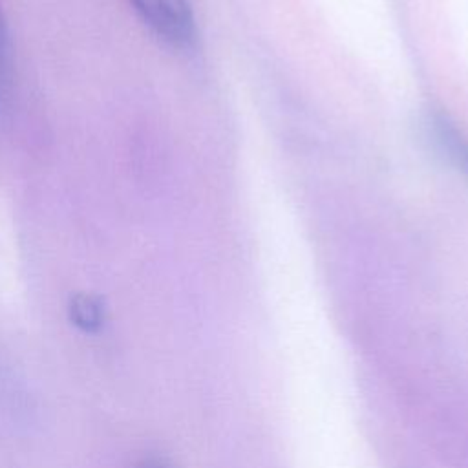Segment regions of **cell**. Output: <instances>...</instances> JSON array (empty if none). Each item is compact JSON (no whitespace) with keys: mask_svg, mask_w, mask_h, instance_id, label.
Masks as SVG:
<instances>
[{"mask_svg":"<svg viewBox=\"0 0 468 468\" xmlns=\"http://www.w3.org/2000/svg\"><path fill=\"white\" fill-rule=\"evenodd\" d=\"M141 18L166 42L186 46L194 40L196 27L186 0H132Z\"/></svg>","mask_w":468,"mask_h":468,"instance_id":"6da1fadb","label":"cell"},{"mask_svg":"<svg viewBox=\"0 0 468 468\" xmlns=\"http://www.w3.org/2000/svg\"><path fill=\"white\" fill-rule=\"evenodd\" d=\"M137 468H170L165 461H159V459H148V461H143Z\"/></svg>","mask_w":468,"mask_h":468,"instance_id":"277c9868","label":"cell"},{"mask_svg":"<svg viewBox=\"0 0 468 468\" xmlns=\"http://www.w3.org/2000/svg\"><path fill=\"white\" fill-rule=\"evenodd\" d=\"M9 88H11L9 44H7V33H5V26L0 11V102L9 95Z\"/></svg>","mask_w":468,"mask_h":468,"instance_id":"3957f363","label":"cell"},{"mask_svg":"<svg viewBox=\"0 0 468 468\" xmlns=\"http://www.w3.org/2000/svg\"><path fill=\"white\" fill-rule=\"evenodd\" d=\"M69 314L75 325H79L84 331L99 329L104 318V311L99 298L91 294H77L75 298H71Z\"/></svg>","mask_w":468,"mask_h":468,"instance_id":"7a4b0ae2","label":"cell"}]
</instances>
